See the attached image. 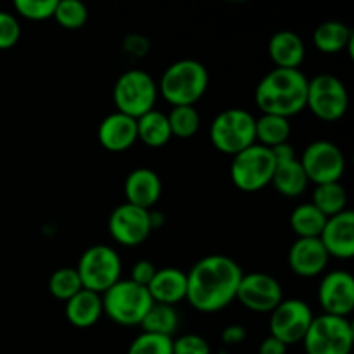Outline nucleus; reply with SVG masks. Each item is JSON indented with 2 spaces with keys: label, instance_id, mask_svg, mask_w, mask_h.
<instances>
[{
  "label": "nucleus",
  "instance_id": "obj_27",
  "mask_svg": "<svg viewBox=\"0 0 354 354\" xmlns=\"http://www.w3.org/2000/svg\"><path fill=\"white\" fill-rule=\"evenodd\" d=\"M311 204H313L325 218H332L335 216V214L342 213V211L349 209L348 192H346L344 185H342L341 182L315 185L313 201H311Z\"/></svg>",
  "mask_w": 354,
  "mask_h": 354
},
{
  "label": "nucleus",
  "instance_id": "obj_30",
  "mask_svg": "<svg viewBox=\"0 0 354 354\" xmlns=\"http://www.w3.org/2000/svg\"><path fill=\"white\" fill-rule=\"evenodd\" d=\"M168 116L169 130L176 138H192L201 128V116L196 106L171 107Z\"/></svg>",
  "mask_w": 354,
  "mask_h": 354
},
{
  "label": "nucleus",
  "instance_id": "obj_25",
  "mask_svg": "<svg viewBox=\"0 0 354 354\" xmlns=\"http://www.w3.org/2000/svg\"><path fill=\"white\" fill-rule=\"evenodd\" d=\"M171 138L168 116L161 111L152 109L137 120V140H140L147 147H165Z\"/></svg>",
  "mask_w": 354,
  "mask_h": 354
},
{
  "label": "nucleus",
  "instance_id": "obj_17",
  "mask_svg": "<svg viewBox=\"0 0 354 354\" xmlns=\"http://www.w3.org/2000/svg\"><path fill=\"white\" fill-rule=\"evenodd\" d=\"M330 256L322 245L320 239H296L289 249V266L297 277L313 279L327 268Z\"/></svg>",
  "mask_w": 354,
  "mask_h": 354
},
{
  "label": "nucleus",
  "instance_id": "obj_11",
  "mask_svg": "<svg viewBox=\"0 0 354 354\" xmlns=\"http://www.w3.org/2000/svg\"><path fill=\"white\" fill-rule=\"evenodd\" d=\"M308 182L315 185L341 182L346 171L344 152L330 140H315L308 145L299 158Z\"/></svg>",
  "mask_w": 354,
  "mask_h": 354
},
{
  "label": "nucleus",
  "instance_id": "obj_4",
  "mask_svg": "<svg viewBox=\"0 0 354 354\" xmlns=\"http://www.w3.org/2000/svg\"><path fill=\"white\" fill-rule=\"evenodd\" d=\"M147 287L121 279L102 294V308L111 322L123 327H140L142 320L152 306Z\"/></svg>",
  "mask_w": 354,
  "mask_h": 354
},
{
  "label": "nucleus",
  "instance_id": "obj_35",
  "mask_svg": "<svg viewBox=\"0 0 354 354\" xmlns=\"http://www.w3.org/2000/svg\"><path fill=\"white\" fill-rule=\"evenodd\" d=\"M21 38V24L14 14L0 10V50L12 48Z\"/></svg>",
  "mask_w": 354,
  "mask_h": 354
},
{
  "label": "nucleus",
  "instance_id": "obj_18",
  "mask_svg": "<svg viewBox=\"0 0 354 354\" xmlns=\"http://www.w3.org/2000/svg\"><path fill=\"white\" fill-rule=\"evenodd\" d=\"M162 194L161 176L151 168H135L124 180V203L151 211Z\"/></svg>",
  "mask_w": 354,
  "mask_h": 354
},
{
  "label": "nucleus",
  "instance_id": "obj_13",
  "mask_svg": "<svg viewBox=\"0 0 354 354\" xmlns=\"http://www.w3.org/2000/svg\"><path fill=\"white\" fill-rule=\"evenodd\" d=\"M235 301L254 313H272L283 301V290L279 280L270 273H244Z\"/></svg>",
  "mask_w": 354,
  "mask_h": 354
},
{
  "label": "nucleus",
  "instance_id": "obj_31",
  "mask_svg": "<svg viewBox=\"0 0 354 354\" xmlns=\"http://www.w3.org/2000/svg\"><path fill=\"white\" fill-rule=\"evenodd\" d=\"M82 289L83 286L78 272H76V268H71V266L55 270L50 275V279H48V292H50L52 297L62 301V303L71 299Z\"/></svg>",
  "mask_w": 354,
  "mask_h": 354
},
{
  "label": "nucleus",
  "instance_id": "obj_3",
  "mask_svg": "<svg viewBox=\"0 0 354 354\" xmlns=\"http://www.w3.org/2000/svg\"><path fill=\"white\" fill-rule=\"evenodd\" d=\"M209 73L197 59H180L169 64L158 83L162 99L171 107L196 106L206 93Z\"/></svg>",
  "mask_w": 354,
  "mask_h": 354
},
{
  "label": "nucleus",
  "instance_id": "obj_37",
  "mask_svg": "<svg viewBox=\"0 0 354 354\" xmlns=\"http://www.w3.org/2000/svg\"><path fill=\"white\" fill-rule=\"evenodd\" d=\"M158 268L154 266V263L149 261V259H138L130 270V280L131 282L138 283L142 287H147L151 283V280L154 279Z\"/></svg>",
  "mask_w": 354,
  "mask_h": 354
},
{
  "label": "nucleus",
  "instance_id": "obj_38",
  "mask_svg": "<svg viewBox=\"0 0 354 354\" xmlns=\"http://www.w3.org/2000/svg\"><path fill=\"white\" fill-rule=\"evenodd\" d=\"M245 337H248V330H245V327H242V325H228V327H225L223 332H221V341L227 346L241 344Z\"/></svg>",
  "mask_w": 354,
  "mask_h": 354
},
{
  "label": "nucleus",
  "instance_id": "obj_39",
  "mask_svg": "<svg viewBox=\"0 0 354 354\" xmlns=\"http://www.w3.org/2000/svg\"><path fill=\"white\" fill-rule=\"evenodd\" d=\"M259 354H287V346L282 341L275 339L273 335H268L266 339H263V342L259 344L258 349Z\"/></svg>",
  "mask_w": 354,
  "mask_h": 354
},
{
  "label": "nucleus",
  "instance_id": "obj_8",
  "mask_svg": "<svg viewBox=\"0 0 354 354\" xmlns=\"http://www.w3.org/2000/svg\"><path fill=\"white\" fill-rule=\"evenodd\" d=\"M306 354H351L354 328L349 318L318 315L303 339Z\"/></svg>",
  "mask_w": 354,
  "mask_h": 354
},
{
  "label": "nucleus",
  "instance_id": "obj_16",
  "mask_svg": "<svg viewBox=\"0 0 354 354\" xmlns=\"http://www.w3.org/2000/svg\"><path fill=\"white\" fill-rule=\"evenodd\" d=\"M320 242L330 258L351 259L354 256V213L346 209L327 218L320 234Z\"/></svg>",
  "mask_w": 354,
  "mask_h": 354
},
{
  "label": "nucleus",
  "instance_id": "obj_6",
  "mask_svg": "<svg viewBox=\"0 0 354 354\" xmlns=\"http://www.w3.org/2000/svg\"><path fill=\"white\" fill-rule=\"evenodd\" d=\"M158 95V83L147 71L142 69H128L121 73L113 88V100L118 113H123L135 120L156 109Z\"/></svg>",
  "mask_w": 354,
  "mask_h": 354
},
{
  "label": "nucleus",
  "instance_id": "obj_32",
  "mask_svg": "<svg viewBox=\"0 0 354 354\" xmlns=\"http://www.w3.org/2000/svg\"><path fill=\"white\" fill-rule=\"evenodd\" d=\"M52 19H55V23L64 30L75 31L85 26L88 19V9L80 0H57Z\"/></svg>",
  "mask_w": 354,
  "mask_h": 354
},
{
  "label": "nucleus",
  "instance_id": "obj_21",
  "mask_svg": "<svg viewBox=\"0 0 354 354\" xmlns=\"http://www.w3.org/2000/svg\"><path fill=\"white\" fill-rule=\"evenodd\" d=\"M152 301L175 306L187 297V273L178 268H158L154 279L147 286Z\"/></svg>",
  "mask_w": 354,
  "mask_h": 354
},
{
  "label": "nucleus",
  "instance_id": "obj_9",
  "mask_svg": "<svg viewBox=\"0 0 354 354\" xmlns=\"http://www.w3.org/2000/svg\"><path fill=\"white\" fill-rule=\"evenodd\" d=\"M273 171L275 159L272 151L259 144H252L232 158L230 178L242 192H258L268 187L272 183Z\"/></svg>",
  "mask_w": 354,
  "mask_h": 354
},
{
  "label": "nucleus",
  "instance_id": "obj_24",
  "mask_svg": "<svg viewBox=\"0 0 354 354\" xmlns=\"http://www.w3.org/2000/svg\"><path fill=\"white\" fill-rule=\"evenodd\" d=\"M308 176L304 173L303 166H301L299 158L289 159V161L277 162L275 171H273V178L270 185L283 197H299L308 189Z\"/></svg>",
  "mask_w": 354,
  "mask_h": 354
},
{
  "label": "nucleus",
  "instance_id": "obj_26",
  "mask_svg": "<svg viewBox=\"0 0 354 354\" xmlns=\"http://www.w3.org/2000/svg\"><path fill=\"white\" fill-rule=\"evenodd\" d=\"M140 327L147 334L165 335V337L173 339V335L176 334L180 327V315L175 310V306L152 303L147 315L142 320Z\"/></svg>",
  "mask_w": 354,
  "mask_h": 354
},
{
  "label": "nucleus",
  "instance_id": "obj_19",
  "mask_svg": "<svg viewBox=\"0 0 354 354\" xmlns=\"http://www.w3.org/2000/svg\"><path fill=\"white\" fill-rule=\"evenodd\" d=\"M99 144L109 152H124L137 140V120L123 113H111L100 121L97 130Z\"/></svg>",
  "mask_w": 354,
  "mask_h": 354
},
{
  "label": "nucleus",
  "instance_id": "obj_28",
  "mask_svg": "<svg viewBox=\"0 0 354 354\" xmlns=\"http://www.w3.org/2000/svg\"><path fill=\"white\" fill-rule=\"evenodd\" d=\"M327 218L311 203H303L290 213L289 223L297 239H318L325 227Z\"/></svg>",
  "mask_w": 354,
  "mask_h": 354
},
{
  "label": "nucleus",
  "instance_id": "obj_12",
  "mask_svg": "<svg viewBox=\"0 0 354 354\" xmlns=\"http://www.w3.org/2000/svg\"><path fill=\"white\" fill-rule=\"evenodd\" d=\"M270 315V335L282 341L287 348L303 342L315 318L310 304L303 299H283Z\"/></svg>",
  "mask_w": 354,
  "mask_h": 354
},
{
  "label": "nucleus",
  "instance_id": "obj_2",
  "mask_svg": "<svg viewBox=\"0 0 354 354\" xmlns=\"http://www.w3.org/2000/svg\"><path fill=\"white\" fill-rule=\"evenodd\" d=\"M308 78L301 69L273 68L259 80L254 100L261 114L290 120L306 109Z\"/></svg>",
  "mask_w": 354,
  "mask_h": 354
},
{
  "label": "nucleus",
  "instance_id": "obj_36",
  "mask_svg": "<svg viewBox=\"0 0 354 354\" xmlns=\"http://www.w3.org/2000/svg\"><path fill=\"white\" fill-rule=\"evenodd\" d=\"M173 354H211V348L203 335L183 334L173 339Z\"/></svg>",
  "mask_w": 354,
  "mask_h": 354
},
{
  "label": "nucleus",
  "instance_id": "obj_7",
  "mask_svg": "<svg viewBox=\"0 0 354 354\" xmlns=\"http://www.w3.org/2000/svg\"><path fill=\"white\" fill-rule=\"evenodd\" d=\"M75 268L83 289L102 296L107 289L121 280L123 261L116 249L106 244H95L85 249Z\"/></svg>",
  "mask_w": 354,
  "mask_h": 354
},
{
  "label": "nucleus",
  "instance_id": "obj_22",
  "mask_svg": "<svg viewBox=\"0 0 354 354\" xmlns=\"http://www.w3.org/2000/svg\"><path fill=\"white\" fill-rule=\"evenodd\" d=\"M64 315L76 328L93 327L104 315L102 296L92 290L82 289L76 296L64 303Z\"/></svg>",
  "mask_w": 354,
  "mask_h": 354
},
{
  "label": "nucleus",
  "instance_id": "obj_20",
  "mask_svg": "<svg viewBox=\"0 0 354 354\" xmlns=\"http://www.w3.org/2000/svg\"><path fill=\"white\" fill-rule=\"evenodd\" d=\"M268 55L275 68L299 69L306 57L303 38L290 30L277 31L268 40Z\"/></svg>",
  "mask_w": 354,
  "mask_h": 354
},
{
  "label": "nucleus",
  "instance_id": "obj_29",
  "mask_svg": "<svg viewBox=\"0 0 354 354\" xmlns=\"http://www.w3.org/2000/svg\"><path fill=\"white\" fill-rule=\"evenodd\" d=\"M290 123L287 118L261 114L256 118V144L266 149H273L289 142Z\"/></svg>",
  "mask_w": 354,
  "mask_h": 354
},
{
  "label": "nucleus",
  "instance_id": "obj_5",
  "mask_svg": "<svg viewBox=\"0 0 354 354\" xmlns=\"http://www.w3.org/2000/svg\"><path fill=\"white\" fill-rule=\"evenodd\" d=\"M209 140L216 151L234 158L256 144V118L241 107L221 111L211 121Z\"/></svg>",
  "mask_w": 354,
  "mask_h": 354
},
{
  "label": "nucleus",
  "instance_id": "obj_34",
  "mask_svg": "<svg viewBox=\"0 0 354 354\" xmlns=\"http://www.w3.org/2000/svg\"><path fill=\"white\" fill-rule=\"evenodd\" d=\"M57 0H16L14 9L21 17L30 21H47L54 17Z\"/></svg>",
  "mask_w": 354,
  "mask_h": 354
},
{
  "label": "nucleus",
  "instance_id": "obj_23",
  "mask_svg": "<svg viewBox=\"0 0 354 354\" xmlns=\"http://www.w3.org/2000/svg\"><path fill=\"white\" fill-rule=\"evenodd\" d=\"M313 44L324 54H337L348 50L353 59L354 33L348 24L341 21H324L313 31Z\"/></svg>",
  "mask_w": 354,
  "mask_h": 354
},
{
  "label": "nucleus",
  "instance_id": "obj_10",
  "mask_svg": "<svg viewBox=\"0 0 354 354\" xmlns=\"http://www.w3.org/2000/svg\"><path fill=\"white\" fill-rule=\"evenodd\" d=\"M306 107L322 121H337L348 113L349 93L344 82L334 75H317L308 80Z\"/></svg>",
  "mask_w": 354,
  "mask_h": 354
},
{
  "label": "nucleus",
  "instance_id": "obj_15",
  "mask_svg": "<svg viewBox=\"0 0 354 354\" xmlns=\"http://www.w3.org/2000/svg\"><path fill=\"white\" fill-rule=\"evenodd\" d=\"M318 303L325 315L348 318L354 310V277L346 270L324 275L318 286Z\"/></svg>",
  "mask_w": 354,
  "mask_h": 354
},
{
  "label": "nucleus",
  "instance_id": "obj_1",
  "mask_svg": "<svg viewBox=\"0 0 354 354\" xmlns=\"http://www.w3.org/2000/svg\"><path fill=\"white\" fill-rule=\"evenodd\" d=\"M242 275L235 259L223 254L204 256L187 273L185 301L201 313L225 310L237 297Z\"/></svg>",
  "mask_w": 354,
  "mask_h": 354
},
{
  "label": "nucleus",
  "instance_id": "obj_14",
  "mask_svg": "<svg viewBox=\"0 0 354 354\" xmlns=\"http://www.w3.org/2000/svg\"><path fill=\"white\" fill-rule=\"evenodd\" d=\"M107 228H109L111 237L124 248L140 245L154 230L151 223V211L128 203L114 207Z\"/></svg>",
  "mask_w": 354,
  "mask_h": 354
},
{
  "label": "nucleus",
  "instance_id": "obj_33",
  "mask_svg": "<svg viewBox=\"0 0 354 354\" xmlns=\"http://www.w3.org/2000/svg\"><path fill=\"white\" fill-rule=\"evenodd\" d=\"M127 354H173V339L142 332L131 341Z\"/></svg>",
  "mask_w": 354,
  "mask_h": 354
}]
</instances>
